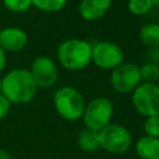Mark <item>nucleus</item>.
Here are the masks:
<instances>
[{
  "label": "nucleus",
  "mask_w": 159,
  "mask_h": 159,
  "mask_svg": "<svg viewBox=\"0 0 159 159\" xmlns=\"http://www.w3.org/2000/svg\"><path fill=\"white\" fill-rule=\"evenodd\" d=\"M37 84L29 70L15 68L2 77V91L5 98L14 104L31 102L37 93Z\"/></svg>",
  "instance_id": "f257e3e1"
},
{
  "label": "nucleus",
  "mask_w": 159,
  "mask_h": 159,
  "mask_svg": "<svg viewBox=\"0 0 159 159\" xmlns=\"http://www.w3.org/2000/svg\"><path fill=\"white\" fill-rule=\"evenodd\" d=\"M57 61L68 71H81L92 62V45L81 39H68L57 47Z\"/></svg>",
  "instance_id": "f03ea898"
},
{
  "label": "nucleus",
  "mask_w": 159,
  "mask_h": 159,
  "mask_svg": "<svg viewBox=\"0 0 159 159\" xmlns=\"http://www.w3.org/2000/svg\"><path fill=\"white\" fill-rule=\"evenodd\" d=\"M86 104L82 93L71 86L60 87L53 94L55 109L66 120H77L82 118Z\"/></svg>",
  "instance_id": "7ed1b4c3"
},
{
  "label": "nucleus",
  "mask_w": 159,
  "mask_h": 159,
  "mask_svg": "<svg viewBox=\"0 0 159 159\" xmlns=\"http://www.w3.org/2000/svg\"><path fill=\"white\" fill-rule=\"evenodd\" d=\"M114 107L106 97H96L91 99L84 108L82 119L86 128L99 132L112 120Z\"/></svg>",
  "instance_id": "20e7f679"
},
{
  "label": "nucleus",
  "mask_w": 159,
  "mask_h": 159,
  "mask_svg": "<svg viewBox=\"0 0 159 159\" xmlns=\"http://www.w3.org/2000/svg\"><path fill=\"white\" fill-rule=\"evenodd\" d=\"M99 147L112 154H123L132 145L129 130L117 123H109L98 132Z\"/></svg>",
  "instance_id": "39448f33"
},
{
  "label": "nucleus",
  "mask_w": 159,
  "mask_h": 159,
  "mask_svg": "<svg viewBox=\"0 0 159 159\" xmlns=\"http://www.w3.org/2000/svg\"><path fill=\"white\" fill-rule=\"evenodd\" d=\"M132 102L138 113L144 117L159 116V84L140 83L132 92Z\"/></svg>",
  "instance_id": "423d86ee"
},
{
  "label": "nucleus",
  "mask_w": 159,
  "mask_h": 159,
  "mask_svg": "<svg viewBox=\"0 0 159 159\" xmlns=\"http://www.w3.org/2000/svg\"><path fill=\"white\" fill-rule=\"evenodd\" d=\"M109 82L117 93L124 94L133 92L142 82L139 66L133 62H123L112 70Z\"/></svg>",
  "instance_id": "0eeeda50"
},
{
  "label": "nucleus",
  "mask_w": 159,
  "mask_h": 159,
  "mask_svg": "<svg viewBox=\"0 0 159 159\" xmlns=\"http://www.w3.org/2000/svg\"><path fill=\"white\" fill-rule=\"evenodd\" d=\"M92 62L102 70H114L124 62V52L112 41H101L92 46Z\"/></svg>",
  "instance_id": "6e6552de"
},
{
  "label": "nucleus",
  "mask_w": 159,
  "mask_h": 159,
  "mask_svg": "<svg viewBox=\"0 0 159 159\" xmlns=\"http://www.w3.org/2000/svg\"><path fill=\"white\" fill-rule=\"evenodd\" d=\"M30 73L40 88H50L58 80V70L52 58L47 56L36 57L30 67Z\"/></svg>",
  "instance_id": "1a4fd4ad"
},
{
  "label": "nucleus",
  "mask_w": 159,
  "mask_h": 159,
  "mask_svg": "<svg viewBox=\"0 0 159 159\" xmlns=\"http://www.w3.org/2000/svg\"><path fill=\"white\" fill-rule=\"evenodd\" d=\"M29 36L25 30L15 26H9L0 30V46L6 52H19L27 45Z\"/></svg>",
  "instance_id": "9d476101"
},
{
  "label": "nucleus",
  "mask_w": 159,
  "mask_h": 159,
  "mask_svg": "<svg viewBox=\"0 0 159 159\" xmlns=\"http://www.w3.org/2000/svg\"><path fill=\"white\" fill-rule=\"evenodd\" d=\"M112 0H81L78 12L83 20L96 21L102 19L109 10Z\"/></svg>",
  "instance_id": "9b49d317"
},
{
  "label": "nucleus",
  "mask_w": 159,
  "mask_h": 159,
  "mask_svg": "<svg viewBox=\"0 0 159 159\" xmlns=\"http://www.w3.org/2000/svg\"><path fill=\"white\" fill-rule=\"evenodd\" d=\"M135 152L140 159H154L159 157V138L147 134L140 137L135 143Z\"/></svg>",
  "instance_id": "f8f14e48"
},
{
  "label": "nucleus",
  "mask_w": 159,
  "mask_h": 159,
  "mask_svg": "<svg viewBox=\"0 0 159 159\" xmlns=\"http://www.w3.org/2000/svg\"><path fill=\"white\" fill-rule=\"evenodd\" d=\"M139 39L148 48L159 47V24L150 22L143 25L139 29Z\"/></svg>",
  "instance_id": "ddd939ff"
},
{
  "label": "nucleus",
  "mask_w": 159,
  "mask_h": 159,
  "mask_svg": "<svg viewBox=\"0 0 159 159\" xmlns=\"http://www.w3.org/2000/svg\"><path fill=\"white\" fill-rule=\"evenodd\" d=\"M77 144L83 152H94L99 149V137L98 132L84 128L77 135Z\"/></svg>",
  "instance_id": "4468645a"
},
{
  "label": "nucleus",
  "mask_w": 159,
  "mask_h": 159,
  "mask_svg": "<svg viewBox=\"0 0 159 159\" xmlns=\"http://www.w3.org/2000/svg\"><path fill=\"white\" fill-rule=\"evenodd\" d=\"M140 80L145 83H157L159 82V66L147 62L143 66H139Z\"/></svg>",
  "instance_id": "2eb2a0df"
},
{
  "label": "nucleus",
  "mask_w": 159,
  "mask_h": 159,
  "mask_svg": "<svg viewBox=\"0 0 159 159\" xmlns=\"http://www.w3.org/2000/svg\"><path fill=\"white\" fill-rule=\"evenodd\" d=\"M68 0H32V6L45 12H57L62 10Z\"/></svg>",
  "instance_id": "dca6fc26"
},
{
  "label": "nucleus",
  "mask_w": 159,
  "mask_h": 159,
  "mask_svg": "<svg viewBox=\"0 0 159 159\" xmlns=\"http://www.w3.org/2000/svg\"><path fill=\"white\" fill-rule=\"evenodd\" d=\"M152 0H128V10L133 15H145L153 7Z\"/></svg>",
  "instance_id": "f3484780"
},
{
  "label": "nucleus",
  "mask_w": 159,
  "mask_h": 159,
  "mask_svg": "<svg viewBox=\"0 0 159 159\" xmlns=\"http://www.w3.org/2000/svg\"><path fill=\"white\" fill-rule=\"evenodd\" d=\"M4 6L12 12H25L32 6V0H2Z\"/></svg>",
  "instance_id": "a211bd4d"
},
{
  "label": "nucleus",
  "mask_w": 159,
  "mask_h": 159,
  "mask_svg": "<svg viewBox=\"0 0 159 159\" xmlns=\"http://www.w3.org/2000/svg\"><path fill=\"white\" fill-rule=\"evenodd\" d=\"M144 132L147 135L159 138V116L145 117L144 122Z\"/></svg>",
  "instance_id": "6ab92c4d"
},
{
  "label": "nucleus",
  "mask_w": 159,
  "mask_h": 159,
  "mask_svg": "<svg viewBox=\"0 0 159 159\" xmlns=\"http://www.w3.org/2000/svg\"><path fill=\"white\" fill-rule=\"evenodd\" d=\"M10 106H11V103L5 98V96L2 93H0V120L4 119L9 114Z\"/></svg>",
  "instance_id": "aec40b11"
},
{
  "label": "nucleus",
  "mask_w": 159,
  "mask_h": 159,
  "mask_svg": "<svg viewBox=\"0 0 159 159\" xmlns=\"http://www.w3.org/2000/svg\"><path fill=\"white\" fill-rule=\"evenodd\" d=\"M148 62L158 65L159 66V47L157 48H149L148 50Z\"/></svg>",
  "instance_id": "412c9836"
},
{
  "label": "nucleus",
  "mask_w": 159,
  "mask_h": 159,
  "mask_svg": "<svg viewBox=\"0 0 159 159\" xmlns=\"http://www.w3.org/2000/svg\"><path fill=\"white\" fill-rule=\"evenodd\" d=\"M6 66V52L4 51V48L0 46V73L4 71Z\"/></svg>",
  "instance_id": "4be33fe9"
},
{
  "label": "nucleus",
  "mask_w": 159,
  "mask_h": 159,
  "mask_svg": "<svg viewBox=\"0 0 159 159\" xmlns=\"http://www.w3.org/2000/svg\"><path fill=\"white\" fill-rule=\"evenodd\" d=\"M0 159H12V157L4 149H0Z\"/></svg>",
  "instance_id": "5701e85b"
},
{
  "label": "nucleus",
  "mask_w": 159,
  "mask_h": 159,
  "mask_svg": "<svg viewBox=\"0 0 159 159\" xmlns=\"http://www.w3.org/2000/svg\"><path fill=\"white\" fill-rule=\"evenodd\" d=\"M152 2H153V5H157V6H159V0H152Z\"/></svg>",
  "instance_id": "b1692460"
},
{
  "label": "nucleus",
  "mask_w": 159,
  "mask_h": 159,
  "mask_svg": "<svg viewBox=\"0 0 159 159\" xmlns=\"http://www.w3.org/2000/svg\"><path fill=\"white\" fill-rule=\"evenodd\" d=\"M1 91H2V78L0 77V93H1Z\"/></svg>",
  "instance_id": "393cba45"
},
{
  "label": "nucleus",
  "mask_w": 159,
  "mask_h": 159,
  "mask_svg": "<svg viewBox=\"0 0 159 159\" xmlns=\"http://www.w3.org/2000/svg\"><path fill=\"white\" fill-rule=\"evenodd\" d=\"M158 24H159V16H158Z\"/></svg>",
  "instance_id": "a878e982"
},
{
  "label": "nucleus",
  "mask_w": 159,
  "mask_h": 159,
  "mask_svg": "<svg viewBox=\"0 0 159 159\" xmlns=\"http://www.w3.org/2000/svg\"><path fill=\"white\" fill-rule=\"evenodd\" d=\"M154 159H159V157H157V158H154Z\"/></svg>",
  "instance_id": "bb28decb"
},
{
  "label": "nucleus",
  "mask_w": 159,
  "mask_h": 159,
  "mask_svg": "<svg viewBox=\"0 0 159 159\" xmlns=\"http://www.w3.org/2000/svg\"><path fill=\"white\" fill-rule=\"evenodd\" d=\"M158 84H159V82H158Z\"/></svg>",
  "instance_id": "cd10ccee"
}]
</instances>
